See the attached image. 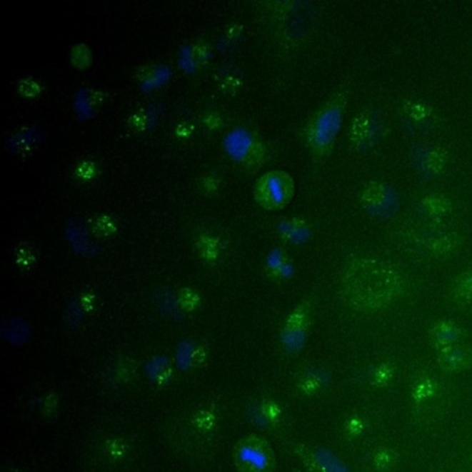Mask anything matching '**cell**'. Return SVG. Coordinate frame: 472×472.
Instances as JSON below:
<instances>
[{
  "label": "cell",
  "instance_id": "18",
  "mask_svg": "<svg viewBox=\"0 0 472 472\" xmlns=\"http://www.w3.org/2000/svg\"><path fill=\"white\" fill-rule=\"evenodd\" d=\"M416 394L418 397H427V396H431V393L433 391V383L432 381H421L420 383L416 385Z\"/></svg>",
  "mask_w": 472,
  "mask_h": 472
},
{
  "label": "cell",
  "instance_id": "12",
  "mask_svg": "<svg viewBox=\"0 0 472 472\" xmlns=\"http://www.w3.org/2000/svg\"><path fill=\"white\" fill-rule=\"evenodd\" d=\"M178 66L186 74H194L198 70V60L194 54V49L188 44L182 46L178 53Z\"/></svg>",
  "mask_w": 472,
  "mask_h": 472
},
{
  "label": "cell",
  "instance_id": "17",
  "mask_svg": "<svg viewBox=\"0 0 472 472\" xmlns=\"http://www.w3.org/2000/svg\"><path fill=\"white\" fill-rule=\"evenodd\" d=\"M436 337L443 341V343H449V341H453L456 337H458V330L452 326H441L438 330H436Z\"/></svg>",
  "mask_w": 472,
  "mask_h": 472
},
{
  "label": "cell",
  "instance_id": "3",
  "mask_svg": "<svg viewBox=\"0 0 472 472\" xmlns=\"http://www.w3.org/2000/svg\"><path fill=\"white\" fill-rule=\"evenodd\" d=\"M365 206L371 214L378 217H387L388 214L396 211L398 205V198L396 191L387 186H378L371 189L365 195Z\"/></svg>",
  "mask_w": 472,
  "mask_h": 472
},
{
  "label": "cell",
  "instance_id": "8",
  "mask_svg": "<svg viewBox=\"0 0 472 472\" xmlns=\"http://www.w3.org/2000/svg\"><path fill=\"white\" fill-rule=\"evenodd\" d=\"M171 69H169L167 66L164 64H160V66H156L150 74L141 81L140 84V88L144 94H151L160 88H163L164 84H167L171 79Z\"/></svg>",
  "mask_w": 472,
  "mask_h": 472
},
{
  "label": "cell",
  "instance_id": "5",
  "mask_svg": "<svg viewBox=\"0 0 472 472\" xmlns=\"http://www.w3.org/2000/svg\"><path fill=\"white\" fill-rule=\"evenodd\" d=\"M439 362L451 371H462L472 363V351L461 346H446L441 355Z\"/></svg>",
  "mask_w": 472,
  "mask_h": 472
},
{
  "label": "cell",
  "instance_id": "13",
  "mask_svg": "<svg viewBox=\"0 0 472 472\" xmlns=\"http://www.w3.org/2000/svg\"><path fill=\"white\" fill-rule=\"evenodd\" d=\"M317 462L326 472H349L348 468L343 465L336 456L327 451H318L316 455Z\"/></svg>",
  "mask_w": 472,
  "mask_h": 472
},
{
  "label": "cell",
  "instance_id": "10",
  "mask_svg": "<svg viewBox=\"0 0 472 472\" xmlns=\"http://www.w3.org/2000/svg\"><path fill=\"white\" fill-rule=\"evenodd\" d=\"M73 108H74V112H76V116L79 121H88L95 116V109L92 108L88 89L83 88V89L77 91V94L74 95Z\"/></svg>",
  "mask_w": 472,
  "mask_h": 472
},
{
  "label": "cell",
  "instance_id": "19",
  "mask_svg": "<svg viewBox=\"0 0 472 472\" xmlns=\"http://www.w3.org/2000/svg\"><path fill=\"white\" fill-rule=\"evenodd\" d=\"M269 265L272 268H278V269L282 268V257H281V253L279 251H273L269 256Z\"/></svg>",
  "mask_w": 472,
  "mask_h": 472
},
{
  "label": "cell",
  "instance_id": "7",
  "mask_svg": "<svg viewBox=\"0 0 472 472\" xmlns=\"http://www.w3.org/2000/svg\"><path fill=\"white\" fill-rule=\"evenodd\" d=\"M238 461L257 472L265 471L269 465L268 453L257 445H243L238 449Z\"/></svg>",
  "mask_w": 472,
  "mask_h": 472
},
{
  "label": "cell",
  "instance_id": "2",
  "mask_svg": "<svg viewBox=\"0 0 472 472\" xmlns=\"http://www.w3.org/2000/svg\"><path fill=\"white\" fill-rule=\"evenodd\" d=\"M343 124V114L338 108H330L321 112L313 128V143L317 147L330 146L338 136Z\"/></svg>",
  "mask_w": 472,
  "mask_h": 472
},
{
  "label": "cell",
  "instance_id": "15",
  "mask_svg": "<svg viewBox=\"0 0 472 472\" xmlns=\"http://www.w3.org/2000/svg\"><path fill=\"white\" fill-rule=\"evenodd\" d=\"M456 292L458 296L463 301H471L472 299V275H465L462 276V279L459 281L458 286H456Z\"/></svg>",
  "mask_w": 472,
  "mask_h": 472
},
{
  "label": "cell",
  "instance_id": "9",
  "mask_svg": "<svg viewBox=\"0 0 472 472\" xmlns=\"http://www.w3.org/2000/svg\"><path fill=\"white\" fill-rule=\"evenodd\" d=\"M42 139H44V133L38 128H31V130L22 131L21 134L14 136L8 143H6V149L8 150H19V149H25L29 147L35 143H39Z\"/></svg>",
  "mask_w": 472,
  "mask_h": 472
},
{
  "label": "cell",
  "instance_id": "14",
  "mask_svg": "<svg viewBox=\"0 0 472 472\" xmlns=\"http://www.w3.org/2000/svg\"><path fill=\"white\" fill-rule=\"evenodd\" d=\"M279 230L286 234L289 237L291 241L293 243H303L308 238V230L304 229V227H298V226H293L291 223H282Z\"/></svg>",
  "mask_w": 472,
  "mask_h": 472
},
{
  "label": "cell",
  "instance_id": "11",
  "mask_svg": "<svg viewBox=\"0 0 472 472\" xmlns=\"http://www.w3.org/2000/svg\"><path fill=\"white\" fill-rule=\"evenodd\" d=\"M418 241L423 247H426L427 250H432V251H443L452 243V240L448 236L441 234V233H426L420 237Z\"/></svg>",
  "mask_w": 472,
  "mask_h": 472
},
{
  "label": "cell",
  "instance_id": "1",
  "mask_svg": "<svg viewBox=\"0 0 472 472\" xmlns=\"http://www.w3.org/2000/svg\"><path fill=\"white\" fill-rule=\"evenodd\" d=\"M346 281L353 303L363 310H376L388 304L400 288L398 275L375 261H358Z\"/></svg>",
  "mask_w": 472,
  "mask_h": 472
},
{
  "label": "cell",
  "instance_id": "16",
  "mask_svg": "<svg viewBox=\"0 0 472 472\" xmlns=\"http://www.w3.org/2000/svg\"><path fill=\"white\" fill-rule=\"evenodd\" d=\"M163 115H164V106L161 104L149 105V108H147V126L149 128L156 126Z\"/></svg>",
  "mask_w": 472,
  "mask_h": 472
},
{
  "label": "cell",
  "instance_id": "4",
  "mask_svg": "<svg viewBox=\"0 0 472 472\" xmlns=\"http://www.w3.org/2000/svg\"><path fill=\"white\" fill-rule=\"evenodd\" d=\"M224 151L234 161H243L251 151L253 136L244 126H236L226 134L223 141Z\"/></svg>",
  "mask_w": 472,
  "mask_h": 472
},
{
  "label": "cell",
  "instance_id": "6",
  "mask_svg": "<svg viewBox=\"0 0 472 472\" xmlns=\"http://www.w3.org/2000/svg\"><path fill=\"white\" fill-rule=\"evenodd\" d=\"M263 194L268 204L273 206H281L288 199V188L285 179L278 174L266 176L263 184Z\"/></svg>",
  "mask_w": 472,
  "mask_h": 472
}]
</instances>
